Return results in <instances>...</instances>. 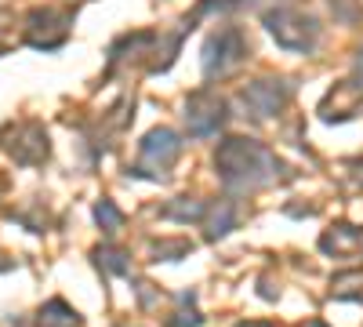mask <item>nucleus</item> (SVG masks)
I'll use <instances>...</instances> for the list:
<instances>
[{
  "mask_svg": "<svg viewBox=\"0 0 363 327\" xmlns=\"http://www.w3.org/2000/svg\"><path fill=\"white\" fill-rule=\"evenodd\" d=\"M359 77H363V51H359Z\"/></svg>",
  "mask_w": 363,
  "mask_h": 327,
  "instance_id": "10",
  "label": "nucleus"
},
{
  "mask_svg": "<svg viewBox=\"0 0 363 327\" xmlns=\"http://www.w3.org/2000/svg\"><path fill=\"white\" fill-rule=\"evenodd\" d=\"M186 121H189V131L193 135H215L222 128V121H225V102L218 95H211V92H196L189 99Z\"/></svg>",
  "mask_w": 363,
  "mask_h": 327,
  "instance_id": "4",
  "label": "nucleus"
},
{
  "mask_svg": "<svg viewBox=\"0 0 363 327\" xmlns=\"http://www.w3.org/2000/svg\"><path fill=\"white\" fill-rule=\"evenodd\" d=\"M287 99V87H277V80H258L244 92V106L255 113V116H269L277 113Z\"/></svg>",
  "mask_w": 363,
  "mask_h": 327,
  "instance_id": "5",
  "label": "nucleus"
},
{
  "mask_svg": "<svg viewBox=\"0 0 363 327\" xmlns=\"http://www.w3.org/2000/svg\"><path fill=\"white\" fill-rule=\"evenodd\" d=\"M240 327H265V323H240Z\"/></svg>",
  "mask_w": 363,
  "mask_h": 327,
  "instance_id": "9",
  "label": "nucleus"
},
{
  "mask_svg": "<svg viewBox=\"0 0 363 327\" xmlns=\"http://www.w3.org/2000/svg\"><path fill=\"white\" fill-rule=\"evenodd\" d=\"M40 327H80V320L66 302H51L48 309H40Z\"/></svg>",
  "mask_w": 363,
  "mask_h": 327,
  "instance_id": "7",
  "label": "nucleus"
},
{
  "mask_svg": "<svg viewBox=\"0 0 363 327\" xmlns=\"http://www.w3.org/2000/svg\"><path fill=\"white\" fill-rule=\"evenodd\" d=\"M218 167H222V178L229 186H258L262 178L255 171L262 167L265 174H272V157L247 138H229L218 153Z\"/></svg>",
  "mask_w": 363,
  "mask_h": 327,
  "instance_id": "1",
  "label": "nucleus"
},
{
  "mask_svg": "<svg viewBox=\"0 0 363 327\" xmlns=\"http://www.w3.org/2000/svg\"><path fill=\"white\" fill-rule=\"evenodd\" d=\"M178 150H182V142H178V135L167 131V128L153 131V135L142 142V153H145V157H153V160H160V167H167V164L178 157Z\"/></svg>",
  "mask_w": 363,
  "mask_h": 327,
  "instance_id": "6",
  "label": "nucleus"
},
{
  "mask_svg": "<svg viewBox=\"0 0 363 327\" xmlns=\"http://www.w3.org/2000/svg\"><path fill=\"white\" fill-rule=\"evenodd\" d=\"M247 58V37L240 33L236 26H222L215 37H211L207 44H203V73L207 77H222V73H229L233 66H240Z\"/></svg>",
  "mask_w": 363,
  "mask_h": 327,
  "instance_id": "3",
  "label": "nucleus"
},
{
  "mask_svg": "<svg viewBox=\"0 0 363 327\" xmlns=\"http://www.w3.org/2000/svg\"><path fill=\"white\" fill-rule=\"evenodd\" d=\"M99 222H106V226H120V215L113 211L109 204H102V207H99Z\"/></svg>",
  "mask_w": 363,
  "mask_h": 327,
  "instance_id": "8",
  "label": "nucleus"
},
{
  "mask_svg": "<svg viewBox=\"0 0 363 327\" xmlns=\"http://www.w3.org/2000/svg\"><path fill=\"white\" fill-rule=\"evenodd\" d=\"M265 29L277 37V44H284V48H291V51H313V48H316V37H320L316 18L301 15V11H294V8L265 11Z\"/></svg>",
  "mask_w": 363,
  "mask_h": 327,
  "instance_id": "2",
  "label": "nucleus"
}]
</instances>
